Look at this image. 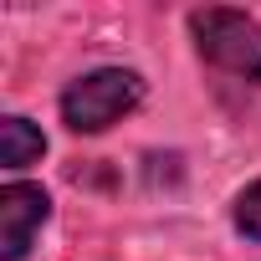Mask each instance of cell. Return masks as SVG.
Masks as SVG:
<instances>
[{
    "label": "cell",
    "mask_w": 261,
    "mask_h": 261,
    "mask_svg": "<svg viewBox=\"0 0 261 261\" xmlns=\"http://www.w3.org/2000/svg\"><path fill=\"white\" fill-rule=\"evenodd\" d=\"M144 82L139 72H123V67H97L87 77H77L62 92V123L72 134H102L108 123H118L128 108H139Z\"/></svg>",
    "instance_id": "cell-1"
},
{
    "label": "cell",
    "mask_w": 261,
    "mask_h": 261,
    "mask_svg": "<svg viewBox=\"0 0 261 261\" xmlns=\"http://www.w3.org/2000/svg\"><path fill=\"white\" fill-rule=\"evenodd\" d=\"M190 31H195V46L205 62H215L220 72H236L246 82H261V26L241 11H195L190 16Z\"/></svg>",
    "instance_id": "cell-2"
},
{
    "label": "cell",
    "mask_w": 261,
    "mask_h": 261,
    "mask_svg": "<svg viewBox=\"0 0 261 261\" xmlns=\"http://www.w3.org/2000/svg\"><path fill=\"white\" fill-rule=\"evenodd\" d=\"M51 200L41 185H6L0 190V261H21L46 225Z\"/></svg>",
    "instance_id": "cell-3"
},
{
    "label": "cell",
    "mask_w": 261,
    "mask_h": 261,
    "mask_svg": "<svg viewBox=\"0 0 261 261\" xmlns=\"http://www.w3.org/2000/svg\"><path fill=\"white\" fill-rule=\"evenodd\" d=\"M46 154L41 128H31L26 118H0V164L6 169H26Z\"/></svg>",
    "instance_id": "cell-4"
},
{
    "label": "cell",
    "mask_w": 261,
    "mask_h": 261,
    "mask_svg": "<svg viewBox=\"0 0 261 261\" xmlns=\"http://www.w3.org/2000/svg\"><path fill=\"white\" fill-rule=\"evenodd\" d=\"M236 230L251 236V241H261V179L241 190V200H236Z\"/></svg>",
    "instance_id": "cell-5"
}]
</instances>
